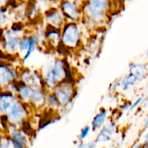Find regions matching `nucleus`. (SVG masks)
<instances>
[{
  "label": "nucleus",
  "mask_w": 148,
  "mask_h": 148,
  "mask_svg": "<svg viewBox=\"0 0 148 148\" xmlns=\"http://www.w3.org/2000/svg\"><path fill=\"white\" fill-rule=\"evenodd\" d=\"M77 148H87V144L86 143H83V142H82V143L78 145Z\"/></svg>",
  "instance_id": "5701e85b"
},
{
  "label": "nucleus",
  "mask_w": 148,
  "mask_h": 148,
  "mask_svg": "<svg viewBox=\"0 0 148 148\" xmlns=\"http://www.w3.org/2000/svg\"><path fill=\"white\" fill-rule=\"evenodd\" d=\"M40 38L37 35H25L21 37L19 44V52L23 53V61L27 60L31 56L40 43Z\"/></svg>",
  "instance_id": "39448f33"
},
{
  "label": "nucleus",
  "mask_w": 148,
  "mask_h": 148,
  "mask_svg": "<svg viewBox=\"0 0 148 148\" xmlns=\"http://www.w3.org/2000/svg\"><path fill=\"white\" fill-rule=\"evenodd\" d=\"M7 23V15L3 13L2 12H0V27L4 25Z\"/></svg>",
  "instance_id": "4be33fe9"
},
{
  "label": "nucleus",
  "mask_w": 148,
  "mask_h": 148,
  "mask_svg": "<svg viewBox=\"0 0 148 148\" xmlns=\"http://www.w3.org/2000/svg\"><path fill=\"white\" fill-rule=\"evenodd\" d=\"M141 81L138 78L136 77L132 74L129 73L119 82V88L123 91H127L135 86V85L138 84Z\"/></svg>",
  "instance_id": "f3484780"
},
{
  "label": "nucleus",
  "mask_w": 148,
  "mask_h": 148,
  "mask_svg": "<svg viewBox=\"0 0 148 148\" xmlns=\"http://www.w3.org/2000/svg\"><path fill=\"white\" fill-rule=\"evenodd\" d=\"M44 38L49 46L51 47L56 48L61 45V33L59 29L49 26V29L45 33Z\"/></svg>",
  "instance_id": "ddd939ff"
},
{
  "label": "nucleus",
  "mask_w": 148,
  "mask_h": 148,
  "mask_svg": "<svg viewBox=\"0 0 148 148\" xmlns=\"http://www.w3.org/2000/svg\"><path fill=\"white\" fill-rule=\"evenodd\" d=\"M61 12L63 14L66 22L78 23L82 16V12L75 3L66 1L61 5Z\"/></svg>",
  "instance_id": "0eeeda50"
},
{
  "label": "nucleus",
  "mask_w": 148,
  "mask_h": 148,
  "mask_svg": "<svg viewBox=\"0 0 148 148\" xmlns=\"http://www.w3.org/2000/svg\"><path fill=\"white\" fill-rule=\"evenodd\" d=\"M12 128L10 130V136L14 148H25L27 145V140L22 132L17 130L15 126L10 124Z\"/></svg>",
  "instance_id": "f8f14e48"
},
{
  "label": "nucleus",
  "mask_w": 148,
  "mask_h": 148,
  "mask_svg": "<svg viewBox=\"0 0 148 148\" xmlns=\"http://www.w3.org/2000/svg\"><path fill=\"white\" fill-rule=\"evenodd\" d=\"M43 68V71L40 73L46 90L49 89L52 91L59 82L67 79V67L65 62L62 59H55Z\"/></svg>",
  "instance_id": "f257e3e1"
},
{
  "label": "nucleus",
  "mask_w": 148,
  "mask_h": 148,
  "mask_svg": "<svg viewBox=\"0 0 148 148\" xmlns=\"http://www.w3.org/2000/svg\"><path fill=\"white\" fill-rule=\"evenodd\" d=\"M0 148H14L10 137H0Z\"/></svg>",
  "instance_id": "6ab92c4d"
},
{
  "label": "nucleus",
  "mask_w": 148,
  "mask_h": 148,
  "mask_svg": "<svg viewBox=\"0 0 148 148\" xmlns=\"http://www.w3.org/2000/svg\"><path fill=\"white\" fill-rule=\"evenodd\" d=\"M19 79V73L11 65L0 64V85L7 87Z\"/></svg>",
  "instance_id": "6e6552de"
},
{
  "label": "nucleus",
  "mask_w": 148,
  "mask_h": 148,
  "mask_svg": "<svg viewBox=\"0 0 148 148\" xmlns=\"http://www.w3.org/2000/svg\"><path fill=\"white\" fill-rule=\"evenodd\" d=\"M16 98L17 96L8 90L0 95V113L1 115H7Z\"/></svg>",
  "instance_id": "9b49d317"
},
{
  "label": "nucleus",
  "mask_w": 148,
  "mask_h": 148,
  "mask_svg": "<svg viewBox=\"0 0 148 148\" xmlns=\"http://www.w3.org/2000/svg\"><path fill=\"white\" fill-rule=\"evenodd\" d=\"M60 33L61 44L66 49H74L79 46L82 33L77 23L66 22L61 28Z\"/></svg>",
  "instance_id": "f03ea898"
},
{
  "label": "nucleus",
  "mask_w": 148,
  "mask_h": 148,
  "mask_svg": "<svg viewBox=\"0 0 148 148\" xmlns=\"http://www.w3.org/2000/svg\"><path fill=\"white\" fill-rule=\"evenodd\" d=\"M143 103V98L140 97V98H137V99L135 100L133 103H130V107H129L128 111H134V110H135L136 108H138V107L140 106Z\"/></svg>",
  "instance_id": "aec40b11"
},
{
  "label": "nucleus",
  "mask_w": 148,
  "mask_h": 148,
  "mask_svg": "<svg viewBox=\"0 0 148 148\" xmlns=\"http://www.w3.org/2000/svg\"><path fill=\"white\" fill-rule=\"evenodd\" d=\"M116 131V124L114 122H111L103 127L98 134L95 143H106L111 139Z\"/></svg>",
  "instance_id": "4468645a"
},
{
  "label": "nucleus",
  "mask_w": 148,
  "mask_h": 148,
  "mask_svg": "<svg viewBox=\"0 0 148 148\" xmlns=\"http://www.w3.org/2000/svg\"><path fill=\"white\" fill-rule=\"evenodd\" d=\"M90 130L91 127H89V126H86V127H84L82 130V131H81L80 134H79V138L82 140H85V139L88 137V134H89V132H90Z\"/></svg>",
  "instance_id": "412c9836"
},
{
  "label": "nucleus",
  "mask_w": 148,
  "mask_h": 148,
  "mask_svg": "<svg viewBox=\"0 0 148 148\" xmlns=\"http://www.w3.org/2000/svg\"><path fill=\"white\" fill-rule=\"evenodd\" d=\"M45 20L48 26L61 30L66 20L60 10L51 9L45 14Z\"/></svg>",
  "instance_id": "1a4fd4ad"
},
{
  "label": "nucleus",
  "mask_w": 148,
  "mask_h": 148,
  "mask_svg": "<svg viewBox=\"0 0 148 148\" xmlns=\"http://www.w3.org/2000/svg\"><path fill=\"white\" fill-rule=\"evenodd\" d=\"M108 117V111L105 108H101L99 112L95 116L91 122V129L93 132L102 128L106 121Z\"/></svg>",
  "instance_id": "2eb2a0df"
},
{
  "label": "nucleus",
  "mask_w": 148,
  "mask_h": 148,
  "mask_svg": "<svg viewBox=\"0 0 148 148\" xmlns=\"http://www.w3.org/2000/svg\"><path fill=\"white\" fill-rule=\"evenodd\" d=\"M18 73L20 79L19 80L25 85L34 88L45 89L41 75L38 71L26 68L20 72H18Z\"/></svg>",
  "instance_id": "423d86ee"
},
{
  "label": "nucleus",
  "mask_w": 148,
  "mask_h": 148,
  "mask_svg": "<svg viewBox=\"0 0 148 148\" xmlns=\"http://www.w3.org/2000/svg\"><path fill=\"white\" fill-rule=\"evenodd\" d=\"M21 32L11 30L8 36L4 40V49L5 51L11 54H16L19 52V44L23 36L20 35Z\"/></svg>",
  "instance_id": "9d476101"
},
{
  "label": "nucleus",
  "mask_w": 148,
  "mask_h": 148,
  "mask_svg": "<svg viewBox=\"0 0 148 148\" xmlns=\"http://www.w3.org/2000/svg\"><path fill=\"white\" fill-rule=\"evenodd\" d=\"M147 66L143 64L133 63L130 64V68H129V73L132 74L140 81H142L145 77V76L147 75Z\"/></svg>",
  "instance_id": "dca6fc26"
},
{
  "label": "nucleus",
  "mask_w": 148,
  "mask_h": 148,
  "mask_svg": "<svg viewBox=\"0 0 148 148\" xmlns=\"http://www.w3.org/2000/svg\"><path fill=\"white\" fill-rule=\"evenodd\" d=\"M5 116L7 121L12 125L16 127L17 125L23 124L28 117L27 106L19 100L17 97Z\"/></svg>",
  "instance_id": "20e7f679"
},
{
  "label": "nucleus",
  "mask_w": 148,
  "mask_h": 148,
  "mask_svg": "<svg viewBox=\"0 0 148 148\" xmlns=\"http://www.w3.org/2000/svg\"><path fill=\"white\" fill-rule=\"evenodd\" d=\"M75 91L73 82L65 79L59 82L51 92L57 99L59 106L65 107L73 100Z\"/></svg>",
  "instance_id": "7ed1b4c3"
},
{
  "label": "nucleus",
  "mask_w": 148,
  "mask_h": 148,
  "mask_svg": "<svg viewBox=\"0 0 148 148\" xmlns=\"http://www.w3.org/2000/svg\"><path fill=\"white\" fill-rule=\"evenodd\" d=\"M46 105L51 109H57L60 107L57 99L52 92H49L46 95Z\"/></svg>",
  "instance_id": "a211bd4d"
},
{
  "label": "nucleus",
  "mask_w": 148,
  "mask_h": 148,
  "mask_svg": "<svg viewBox=\"0 0 148 148\" xmlns=\"http://www.w3.org/2000/svg\"><path fill=\"white\" fill-rule=\"evenodd\" d=\"M134 148H147V147L145 145H137L135 146Z\"/></svg>",
  "instance_id": "b1692460"
}]
</instances>
